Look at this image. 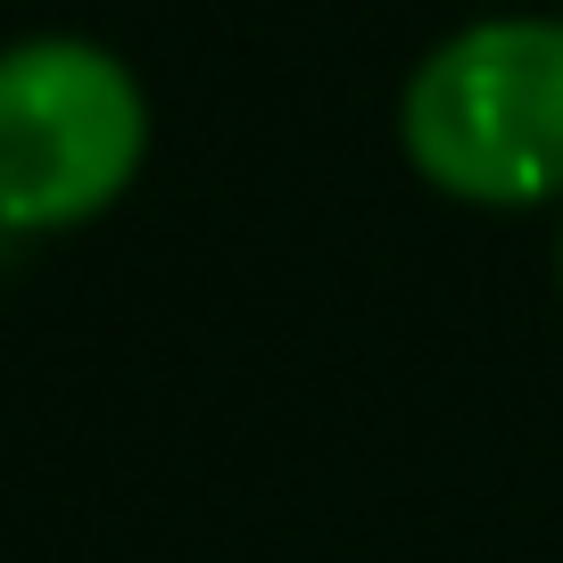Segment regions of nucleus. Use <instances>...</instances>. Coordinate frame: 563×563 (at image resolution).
<instances>
[{"mask_svg":"<svg viewBox=\"0 0 563 563\" xmlns=\"http://www.w3.org/2000/svg\"><path fill=\"white\" fill-rule=\"evenodd\" d=\"M150 133L141 84L84 34L0 51V224H67L124 191Z\"/></svg>","mask_w":563,"mask_h":563,"instance_id":"obj_2","label":"nucleus"},{"mask_svg":"<svg viewBox=\"0 0 563 563\" xmlns=\"http://www.w3.org/2000/svg\"><path fill=\"white\" fill-rule=\"evenodd\" d=\"M406 150L431 183L464 199L563 191V25L473 18L406 75Z\"/></svg>","mask_w":563,"mask_h":563,"instance_id":"obj_1","label":"nucleus"}]
</instances>
